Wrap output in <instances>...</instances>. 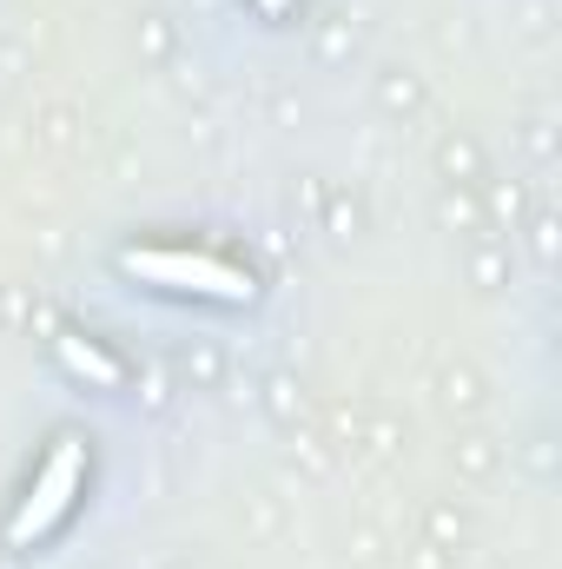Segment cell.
<instances>
[{
	"mask_svg": "<svg viewBox=\"0 0 562 569\" xmlns=\"http://www.w3.org/2000/svg\"><path fill=\"white\" fill-rule=\"evenodd\" d=\"M259 7H265V13H284V7H291V0H259Z\"/></svg>",
	"mask_w": 562,
	"mask_h": 569,
	"instance_id": "cell-4",
	"label": "cell"
},
{
	"mask_svg": "<svg viewBox=\"0 0 562 569\" xmlns=\"http://www.w3.org/2000/svg\"><path fill=\"white\" fill-rule=\"evenodd\" d=\"M80 483H87V443H80V437H60V443H53V457L40 463L33 490L20 497V510H13V523H7V543H13V550H27V543H40L47 530H60V517L73 510Z\"/></svg>",
	"mask_w": 562,
	"mask_h": 569,
	"instance_id": "cell-2",
	"label": "cell"
},
{
	"mask_svg": "<svg viewBox=\"0 0 562 569\" xmlns=\"http://www.w3.org/2000/svg\"><path fill=\"white\" fill-rule=\"evenodd\" d=\"M120 272L152 284V291H185V298H219V305H252L259 298L252 272H239L212 252H179V246H133V252H120Z\"/></svg>",
	"mask_w": 562,
	"mask_h": 569,
	"instance_id": "cell-1",
	"label": "cell"
},
{
	"mask_svg": "<svg viewBox=\"0 0 562 569\" xmlns=\"http://www.w3.org/2000/svg\"><path fill=\"white\" fill-rule=\"evenodd\" d=\"M60 365H67L73 378H93L100 391H120V385H127V371H120L93 338H80V331H60Z\"/></svg>",
	"mask_w": 562,
	"mask_h": 569,
	"instance_id": "cell-3",
	"label": "cell"
}]
</instances>
